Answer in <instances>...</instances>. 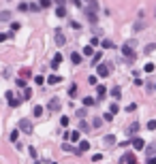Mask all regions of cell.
I'll list each match as a JSON object with an SVG mask.
<instances>
[{
  "label": "cell",
  "instance_id": "obj_1",
  "mask_svg": "<svg viewBox=\"0 0 156 164\" xmlns=\"http://www.w3.org/2000/svg\"><path fill=\"white\" fill-rule=\"evenodd\" d=\"M96 13H98V2L96 0H90L88 6H86V15L90 21H96Z\"/></svg>",
  "mask_w": 156,
  "mask_h": 164
},
{
  "label": "cell",
  "instance_id": "obj_2",
  "mask_svg": "<svg viewBox=\"0 0 156 164\" xmlns=\"http://www.w3.org/2000/svg\"><path fill=\"white\" fill-rule=\"evenodd\" d=\"M133 47H135V41L124 43V45H122V56H124L128 62H133V60H135V49H133Z\"/></svg>",
  "mask_w": 156,
  "mask_h": 164
},
{
  "label": "cell",
  "instance_id": "obj_3",
  "mask_svg": "<svg viewBox=\"0 0 156 164\" xmlns=\"http://www.w3.org/2000/svg\"><path fill=\"white\" fill-rule=\"evenodd\" d=\"M96 72H98V77H109V72H111V64H98L96 66Z\"/></svg>",
  "mask_w": 156,
  "mask_h": 164
},
{
  "label": "cell",
  "instance_id": "obj_4",
  "mask_svg": "<svg viewBox=\"0 0 156 164\" xmlns=\"http://www.w3.org/2000/svg\"><path fill=\"white\" fill-rule=\"evenodd\" d=\"M131 143H133V147H135L137 151L145 149V141H143V139H139V136H133V139H131Z\"/></svg>",
  "mask_w": 156,
  "mask_h": 164
},
{
  "label": "cell",
  "instance_id": "obj_5",
  "mask_svg": "<svg viewBox=\"0 0 156 164\" xmlns=\"http://www.w3.org/2000/svg\"><path fill=\"white\" fill-rule=\"evenodd\" d=\"M20 130L26 132V134H30V132H32V124H30V120H20Z\"/></svg>",
  "mask_w": 156,
  "mask_h": 164
},
{
  "label": "cell",
  "instance_id": "obj_6",
  "mask_svg": "<svg viewBox=\"0 0 156 164\" xmlns=\"http://www.w3.org/2000/svg\"><path fill=\"white\" fill-rule=\"evenodd\" d=\"M6 100H9V107H20V102H22V98H15L13 96V92H6Z\"/></svg>",
  "mask_w": 156,
  "mask_h": 164
},
{
  "label": "cell",
  "instance_id": "obj_7",
  "mask_svg": "<svg viewBox=\"0 0 156 164\" xmlns=\"http://www.w3.org/2000/svg\"><path fill=\"white\" fill-rule=\"evenodd\" d=\"M122 162L124 164H137V156L135 153H126V156H122Z\"/></svg>",
  "mask_w": 156,
  "mask_h": 164
},
{
  "label": "cell",
  "instance_id": "obj_8",
  "mask_svg": "<svg viewBox=\"0 0 156 164\" xmlns=\"http://www.w3.org/2000/svg\"><path fill=\"white\" fill-rule=\"evenodd\" d=\"M88 149H90V143L88 141H81L79 143V149H75V153H86Z\"/></svg>",
  "mask_w": 156,
  "mask_h": 164
},
{
  "label": "cell",
  "instance_id": "obj_9",
  "mask_svg": "<svg viewBox=\"0 0 156 164\" xmlns=\"http://www.w3.org/2000/svg\"><path fill=\"white\" fill-rule=\"evenodd\" d=\"M58 109H60V100L58 98H51L49 100V111H58Z\"/></svg>",
  "mask_w": 156,
  "mask_h": 164
},
{
  "label": "cell",
  "instance_id": "obj_10",
  "mask_svg": "<svg viewBox=\"0 0 156 164\" xmlns=\"http://www.w3.org/2000/svg\"><path fill=\"white\" fill-rule=\"evenodd\" d=\"M64 43H66V39H64V34L58 30V32H56V45H58V47H62Z\"/></svg>",
  "mask_w": 156,
  "mask_h": 164
},
{
  "label": "cell",
  "instance_id": "obj_11",
  "mask_svg": "<svg viewBox=\"0 0 156 164\" xmlns=\"http://www.w3.org/2000/svg\"><path fill=\"white\" fill-rule=\"evenodd\" d=\"M60 81H62V77H58V75H49L47 77V83L49 85H56V83H60Z\"/></svg>",
  "mask_w": 156,
  "mask_h": 164
},
{
  "label": "cell",
  "instance_id": "obj_12",
  "mask_svg": "<svg viewBox=\"0 0 156 164\" xmlns=\"http://www.w3.org/2000/svg\"><path fill=\"white\" fill-rule=\"evenodd\" d=\"M105 145H107V147H113V145H116V136L113 134H107L105 136Z\"/></svg>",
  "mask_w": 156,
  "mask_h": 164
},
{
  "label": "cell",
  "instance_id": "obj_13",
  "mask_svg": "<svg viewBox=\"0 0 156 164\" xmlns=\"http://www.w3.org/2000/svg\"><path fill=\"white\" fill-rule=\"evenodd\" d=\"M145 156H148V158L156 156V143H154V145H150V147H145Z\"/></svg>",
  "mask_w": 156,
  "mask_h": 164
},
{
  "label": "cell",
  "instance_id": "obj_14",
  "mask_svg": "<svg viewBox=\"0 0 156 164\" xmlns=\"http://www.w3.org/2000/svg\"><path fill=\"white\" fill-rule=\"evenodd\" d=\"M60 64H62V56H56V58L51 60V68H53V70H56V68H58Z\"/></svg>",
  "mask_w": 156,
  "mask_h": 164
},
{
  "label": "cell",
  "instance_id": "obj_15",
  "mask_svg": "<svg viewBox=\"0 0 156 164\" xmlns=\"http://www.w3.org/2000/svg\"><path fill=\"white\" fill-rule=\"evenodd\" d=\"M30 77H32V72H30L28 68H24V70H20V79H24V81H26V79H30Z\"/></svg>",
  "mask_w": 156,
  "mask_h": 164
},
{
  "label": "cell",
  "instance_id": "obj_16",
  "mask_svg": "<svg viewBox=\"0 0 156 164\" xmlns=\"http://www.w3.org/2000/svg\"><path fill=\"white\" fill-rule=\"evenodd\" d=\"M56 15H58V17H64V15H66V6H64V4H58Z\"/></svg>",
  "mask_w": 156,
  "mask_h": 164
},
{
  "label": "cell",
  "instance_id": "obj_17",
  "mask_svg": "<svg viewBox=\"0 0 156 164\" xmlns=\"http://www.w3.org/2000/svg\"><path fill=\"white\" fill-rule=\"evenodd\" d=\"M100 45H103V49H113V41H109V39L100 41Z\"/></svg>",
  "mask_w": 156,
  "mask_h": 164
},
{
  "label": "cell",
  "instance_id": "obj_18",
  "mask_svg": "<svg viewBox=\"0 0 156 164\" xmlns=\"http://www.w3.org/2000/svg\"><path fill=\"white\" fill-rule=\"evenodd\" d=\"M100 58H103V53H100V51H96L94 56H92V64H100Z\"/></svg>",
  "mask_w": 156,
  "mask_h": 164
},
{
  "label": "cell",
  "instance_id": "obj_19",
  "mask_svg": "<svg viewBox=\"0 0 156 164\" xmlns=\"http://www.w3.org/2000/svg\"><path fill=\"white\" fill-rule=\"evenodd\" d=\"M9 39H13V32H9V34H2V32H0V43H4V41H9Z\"/></svg>",
  "mask_w": 156,
  "mask_h": 164
},
{
  "label": "cell",
  "instance_id": "obj_20",
  "mask_svg": "<svg viewBox=\"0 0 156 164\" xmlns=\"http://www.w3.org/2000/svg\"><path fill=\"white\" fill-rule=\"evenodd\" d=\"M71 60H73V64H81V56H79V53H73Z\"/></svg>",
  "mask_w": 156,
  "mask_h": 164
},
{
  "label": "cell",
  "instance_id": "obj_21",
  "mask_svg": "<svg viewBox=\"0 0 156 164\" xmlns=\"http://www.w3.org/2000/svg\"><path fill=\"white\" fill-rule=\"evenodd\" d=\"M69 96H71V98L77 96V85H71V87H69Z\"/></svg>",
  "mask_w": 156,
  "mask_h": 164
},
{
  "label": "cell",
  "instance_id": "obj_22",
  "mask_svg": "<svg viewBox=\"0 0 156 164\" xmlns=\"http://www.w3.org/2000/svg\"><path fill=\"white\" fill-rule=\"evenodd\" d=\"M84 56H94V49L90 47V45H88V47H84Z\"/></svg>",
  "mask_w": 156,
  "mask_h": 164
},
{
  "label": "cell",
  "instance_id": "obj_23",
  "mask_svg": "<svg viewBox=\"0 0 156 164\" xmlns=\"http://www.w3.org/2000/svg\"><path fill=\"white\" fill-rule=\"evenodd\" d=\"M34 83H36V85H43V83H45L43 75H36V77H34Z\"/></svg>",
  "mask_w": 156,
  "mask_h": 164
},
{
  "label": "cell",
  "instance_id": "obj_24",
  "mask_svg": "<svg viewBox=\"0 0 156 164\" xmlns=\"http://www.w3.org/2000/svg\"><path fill=\"white\" fill-rule=\"evenodd\" d=\"M96 92H98V96H105L107 87H105V85H96Z\"/></svg>",
  "mask_w": 156,
  "mask_h": 164
},
{
  "label": "cell",
  "instance_id": "obj_25",
  "mask_svg": "<svg viewBox=\"0 0 156 164\" xmlns=\"http://www.w3.org/2000/svg\"><path fill=\"white\" fill-rule=\"evenodd\" d=\"M84 105H86V107H92V105H94V98H92V96L84 98Z\"/></svg>",
  "mask_w": 156,
  "mask_h": 164
},
{
  "label": "cell",
  "instance_id": "obj_26",
  "mask_svg": "<svg viewBox=\"0 0 156 164\" xmlns=\"http://www.w3.org/2000/svg\"><path fill=\"white\" fill-rule=\"evenodd\" d=\"M137 130H139V124H133L131 128H128V134H137Z\"/></svg>",
  "mask_w": 156,
  "mask_h": 164
},
{
  "label": "cell",
  "instance_id": "obj_27",
  "mask_svg": "<svg viewBox=\"0 0 156 164\" xmlns=\"http://www.w3.org/2000/svg\"><path fill=\"white\" fill-rule=\"evenodd\" d=\"M32 115H34V117H41V115H43V109H41V107H34Z\"/></svg>",
  "mask_w": 156,
  "mask_h": 164
},
{
  "label": "cell",
  "instance_id": "obj_28",
  "mask_svg": "<svg viewBox=\"0 0 156 164\" xmlns=\"http://www.w3.org/2000/svg\"><path fill=\"white\" fill-rule=\"evenodd\" d=\"M9 17H11V13H9V11H2V13H0V19H2V21H6Z\"/></svg>",
  "mask_w": 156,
  "mask_h": 164
},
{
  "label": "cell",
  "instance_id": "obj_29",
  "mask_svg": "<svg viewBox=\"0 0 156 164\" xmlns=\"http://www.w3.org/2000/svg\"><path fill=\"white\" fill-rule=\"evenodd\" d=\"M118 109H120V107H118V105L113 102L111 107H109V113H111V115H116V113H118Z\"/></svg>",
  "mask_w": 156,
  "mask_h": 164
},
{
  "label": "cell",
  "instance_id": "obj_30",
  "mask_svg": "<svg viewBox=\"0 0 156 164\" xmlns=\"http://www.w3.org/2000/svg\"><path fill=\"white\" fill-rule=\"evenodd\" d=\"M39 6H41V9H47V6H51V2H49V0H41Z\"/></svg>",
  "mask_w": 156,
  "mask_h": 164
},
{
  "label": "cell",
  "instance_id": "obj_31",
  "mask_svg": "<svg viewBox=\"0 0 156 164\" xmlns=\"http://www.w3.org/2000/svg\"><path fill=\"white\" fill-rule=\"evenodd\" d=\"M17 139H20V132L13 130V132H11V141H13V143H17Z\"/></svg>",
  "mask_w": 156,
  "mask_h": 164
},
{
  "label": "cell",
  "instance_id": "obj_32",
  "mask_svg": "<svg viewBox=\"0 0 156 164\" xmlns=\"http://www.w3.org/2000/svg\"><path fill=\"white\" fill-rule=\"evenodd\" d=\"M148 130H156V120H150L148 122Z\"/></svg>",
  "mask_w": 156,
  "mask_h": 164
},
{
  "label": "cell",
  "instance_id": "obj_33",
  "mask_svg": "<svg viewBox=\"0 0 156 164\" xmlns=\"http://www.w3.org/2000/svg\"><path fill=\"white\" fill-rule=\"evenodd\" d=\"M30 96H32V92H30V90H28V87H24V100H28Z\"/></svg>",
  "mask_w": 156,
  "mask_h": 164
},
{
  "label": "cell",
  "instance_id": "obj_34",
  "mask_svg": "<svg viewBox=\"0 0 156 164\" xmlns=\"http://www.w3.org/2000/svg\"><path fill=\"white\" fill-rule=\"evenodd\" d=\"M103 122H113V115L111 113H105L103 115Z\"/></svg>",
  "mask_w": 156,
  "mask_h": 164
},
{
  "label": "cell",
  "instance_id": "obj_35",
  "mask_svg": "<svg viewBox=\"0 0 156 164\" xmlns=\"http://www.w3.org/2000/svg\"><path fill=\"white\" fill-rule=\"evenodd\" d=\"M60 126H69V117H66V115L60 117Z\"/></svg>",
  "mask_w": 156,
  "mask_h": 164
},
{
  "label": "cell",
  "instance_id": "obj_36",
  "mask_svg": "<svg viewBox=\"0 0 156 164\" xmlns=\"http://www.w3.org/2000/svg\"><path fill=\"white\" fill-rule=\"evenodd\" d=\"M100 126H103V120H100V117H96V120H94V128H100Z\"/></svg>",
  "mask_w": 156,
  "mask_h": 164
},
{
  "label": "cell",
  "instance_id": "obj_37",
  "mask_svg": "<svg viewBox=\"0 0 156 164\" xmlns=\"http://www.w3.org/2000/svg\"><path fill=\"white\" fill-rule=\"evenodd\" d=\"M154 49H156V45H154V43H152V45H148V47H145V53H152V51H154Z\"/></svg>",
  "mask_w": 156,
  "mask_h": 164
},
{
  "label": "cell",
  "instance_id": "obj_38",
  "mask_svg": "<svg viewBox=\"0 0 156 164\" xmlns=\"http://www.w3.org/2000/svg\"><path fill=\"white\" fill-rule=\"evenodd\" d=\"M96 45H100V39H92V43H90V47H92V49H94V47H96Z\"/></svg>",
  "mask_w": 156,
  "mask_h": 164
},
{
  "label": "cell",
  "instance_id": "obj_39",
  "mask_svg": "<svg viewBox=\"0 0 156 164\" xmlns=\"http://www.w3.org/2000/svg\"><path fill=\"white\" fill-rule=\"evenodd\" d=\"M143 70H145V72H152V70H154V64H152V62H150V64H145Z\"/></svg>",
  "mask_w": 156,
  "mask_h": 164
},
{
  "label": "cell",
  "instance_id": "obj_40",
  "mask_svg": "<svg viewBox=\"0 0 156 164\" xmlns=\"http://www.w3.org/2000/svg\"><path fill=\"white\" fill-rule=\"evenodd\" d=\"M39 9H41L39 4H28V11H39Z\"/></svg>",
  "mask_w": 156,
  "mask_h": 164
},
{
  "label": "cell",
  "instance_id": "obj_41",
  "mask_svg": "<svg viewBox=\"0 0 156 164\" xmlns=\"http://www.w3.org/2000/svg\"><path fill=\"white\" fill-rule=\"evenodd\" d=\"M111 94H113L116 98H120V96H122V94H120V90H118V87H113V90H111Z\"/></svg>",
  "mask_w": 156,
  "mask_h": 164
},
{
  "label": "cell",
  "instance_id": "obj_42",
  "mask_svg": "<svg viewBox=\"0 0 156 164\" xmlns=\"http://www.w3.org/2000/svg\"><path fill=\"white\" fill-rule=\"evenodd\" d=\"M135 109H137V105L133 102V105H128V107H126V111H128V113H133V111H135Z\"/></svg>",
  "mask_w": 156,
  "mask_h": 164
},
{
  "label": "cell",
  "instance_id": "obj_43",
  "mask_svg": "<svg viewBox=\"0 0 156 164\" xmlns=\"http://www.w3.org/2000/svg\"><path fill=\"white\" fill-rule=\"evenodd\" d=\"M11 30H13V32H17V30H20V24L13 21V24H11Z\"/></svg>",
  "mask_w": 156,
  "mask_h": 164
},
{
  "label": "cell",
  "instance_id": "obj_44",
  "mask_svg": "<svg viewBox=\"0 0 156 164\" xmlns=\"http://www.w3.org/2000/svg\"><path fill=\"white\" fill-rule=\"evenodd\" d=\"M62 149H64V151H75V149H73V147H71V145H66V143H64V145H62Z\"/></svg>",
  "mask_w": 156,
  "mask_h": 164
},
{
  "label": "cell",
  "instance_id": "obj_45",
  "mask_svg": "<svg viewBox=\"0 0 156 164\" xmlns=\"http://www.w3.org/2000/svg\"><path fill=\"white\" fill-rule=\"evenodd\" d=\"M20 11H28V2H22L20 4Z\"/></svg>",
  "mask_w": 156,
  "mask_h": 164
},
{
  "label": "cell",
  "instance_id": "obj_46",
  "mask_svg": "<svg viewBox=\"0 0 156 164\" xmlns=\"http://www.w3.org/2000/svg\"><path fill=\"white\" fill-rule=\"evenodd\" d=\"M135 30L139 32V30H143V21H139V24H135Z\"/></svg>",
  "mask_w": 156,
  "mask_h": 164
},
{
  "label": "cell",
  "instance_id": "obj_47",
  "mask_svg": "<svg viewBox=\"0 0 156 164\" xmlns=\"http://www.w3.org/2000/svg\"><path fill=\"white\" fill-rule=\"evenodd\" d=\"M94 162H100V160H103V156H100V153H94V158H92Z\"/></svg>",
  "mask_w": 156,
  "mask_h": 164
},
{
  "label": "cell",
  "instance_id": "obj_48",
  "mask_svg": "<svg viewBox=\"0 0 156 164\" xmlns=\"http://www.w3.org/2000/svg\"><path fill=\"white\" fill-rule=\"evenodd\" d=\"M145 164H156V156H152V158H150L148 162H145Z\"/></svg>",
  "mask_w": 156,
  "mask_h": 164
},
{
  "label": "cell",
  "instance_id": "obj_49",
  "mask_svg": "<svg viewBox=\"0 0 156 164\" xmlns=\"http://www.w3.org/2000/svg\"><path fill=\"white\" fill-rule=\"evenodd\" d=\"M56 2H58V4H64V0H56Z\"/></svg>",
  "mask_w": 156,
  "mask_h": 164
},
{
  "label": "cell",
  "instance_id": "obj_50",
  "mask_svg": "<svg viewBox=\"0 0 156 164\" xmlns=\"http://www.w3.org/2000/svg\"><path fill=\"white\" fill-rule=\"evenodd\" d=\"M51 164H56V162H51Z\"/></svg>",
  "mask_w": 156,
  "mask_h": 164
}]
</instances>
